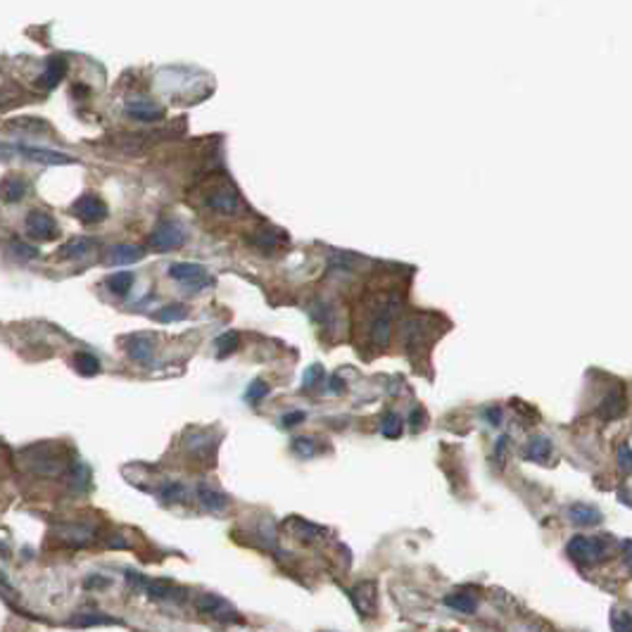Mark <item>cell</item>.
Returning <instances> with one entry per match:
<instances>
[{"instance_id": "3957f363", "label": "cell", "mask_w": 632, "mask_h": 632, "mask_svg": "<svg viewBox=\"0 0 632 632\" xmlns=\"http://www.w3.org/2000/svg\"><path fill=\"white\" fill-rule=\"evenodd\" d=\"M195 609L200 613L210 615L214 620H221V623H240V613L235 611L226 599L219 597V594H210V592L200 594V597L195 599Z\"/></svg>"}, {"instance_id": "6da1fadb", "label": "cell", "mask_w": 632, "mask_h": 632, "mask_svg": "<svg viewBox=\"0 0 632 632\" xmlns=\"http://www.w3.org/2000/svg\"><path fill=\"white\" fill-rule=\"evenodd\" d=\"M200 192V202L205 210H210L214 214H221V217H240L245 214V202L240 200V192L233 186V181L226 174H212L205 184H200L195 188Z\"/></svg>"}, {"instance_id": "1f68e13d", "label": "cell", "mask_w": 632, "mask_h": 632, "mask_svg": "<svg viewBox=\"0 0 632 632\" xmlns=\"http://www.w3.org/2000/svg\"><path fill=\"white\" fill-rule=\"evenodd\" d=\"M10 250H12V255L17 257V259H36V257L41 255L39 248H31V245L21 243V240H12V243H10Z\"/></svg>"}, {"instance_id": "4fadbf2b", "label": "cell", "mask_w": 632, "mask_h": 632, "mask_svg": "<svg viewBox=\"0 0 632 632\" xmlns=\"http://www.w3.org/2000/svg\"><path fill=\"white\" fill-rule=\"evenodd\" d=\"M152 350H155V342H152V337L150 335H146V333H141V335H133L131 340L126 342V352H128V357L133 359V362H138V364H152Z\"/></svg>"}, {"instance_id": "d6a6232c", "label": "cell", "mask_w": 632, "mask_h": 632, "mask_svg": "<svg viewBox=\"0 0 632 632\" xmlns=\"http://www.w3.org/2000/svg\"><path fill=\"white\" fill-rule=\"evenodd\" d=\"M324 366H319V364H314V366H309L307 371H304V376H302V385H304V390H312V388H316V385L324 380Z\"/></svg>"}, {"instance_id": "f546056e", "label": "cell", "mask_w": 632, "mask_h": 632, "mask_svg": "<svg viewBox=\"0 0 632 632\" xmlns=\"http://www.w3.org/2000/svg\"><path fill=\"white\" fill-rule=\"evenodd\" d=\"M269 395V385H266V380H253L248 388V393H245V399L250 402V404H257V402H261Z\"/></svg>"}, {"instance_id": "44dd1931", "label": "cell", "mask_w": 632, "mask_h": 632, "mask_svg": "<svg viewBox=\"0 0 632 632\" xmlns=\"http://www.w3.org/2000/svg\"><path fill=\"white\" fill-rule=\"evenodd\" d=\"M551 452H554V447H551V440L544 435H537L533 437L528 444H526V457L533 459V462H547L551 457Z\"/></svg>"}, {"instance_id": "d590c367", "label": "cell", "mask_w": 632, "mask_h": 632, "mask_svg": "<svg viewBox=\"0 0 632 632\" xmlns=\"http://www.w3.org/2000/svg\"><path fill=\"white\" fill-rule=\"evenodd\" d=\"M304 419H307V414L304 411H290V414H286L283 416V426L286 428H293V426H297V423H302Z\"/></svg>"}, {"instance_id": "ac0fdd59", "label": "cell", "mask_w": 632, "mask_h": 632, "mask_svg": "<svg viewBox=\"0 0 632 632\" xmlns=\"http://www.w3.org/2000/svg\"><path fill=\"white\" fill-rule=\"evenodd\" d=\"M95 245H98V243H95L93 238H72L67 245H62L60 253H57V257H60V259H79V257L88 255L90 250L95 248Z\"/></svg>"}, {"instance_id": "2e32d148", "label": "cell", "mask_w": 632, "mask_h": 632, "mask_svg": "<svg viewBox=\"0 0 632 632\" xmlns=\"http://www.w3.org/2000/svg\"><path fill=\"white\" fill-rule=\"evenodd\" d=\"M126 115L138 121H157L164 117V110L159 105L150 103V100H133L126 105Z\"/></svg>"}, {"instance_id": "e575fe53", "label": "cell", "mask_w": 632, "mask_h": 632, "mask_svg": "<svg viewBox=\"0 0 632 632\" xmlns=\"http://www.w3.org/2000/svg\"><path fill=\"white\" fill-rule=\"evenodd\" d=\"M618 468L625 471V473H632V447H628V444L618 447Z\"/></svg>"}, {"instance_id": "52a82bcc", "label": "cell", "mask_w": 632, "mask_h": 632, "mask_svg": "<svg viewBox=\"0 0 632 632\" xmlns=\"http://www.w3.org/2000/svg\"><path fill=\"white\" fill-rule=\"evenodd\" d=\"M128 580H131L133 587H143L148 597L157 599V602H162V599H181V590L169 580H148L141 573H128Z\"/></svg>"}, {"instance_id": "8d00e7d4", "label": "cell", "mask_w": 632, "mask_h": 632, "mask_svg": "<svg viewBox=\"0 0 632 632\" xmlns=\"http://www.w3.org/2000/svg\"><path fill=\"white\" fill-rule=\"evenodd\" d=\"M620 549H623V559H625V566L632 571V540H623V544H620Z\"/></svg>"}, {"instance_id": "7402d4cb", "label": "cell", "mask_w": 632, "mask_h": 632, "mask_svg": "<svg viewBox=\"0 0 632 632\" xmlns=\"http://www.w3.org/2000/svg\"><path fill=\"white\" fill-rule=\"evenodd\" d=\"M26 195V181L19 176H10L3 184V200L5 202H19Z\"/></svg>"}, {"instance_id": "4dcf8cb0", "label": "cell", "mask_w": 632, "mask_h": 632, "mask_svg": "<svg viewBox=\"0 0 632 632\" xmlns=\"http://www.w3.org/2000/svg\"><path fill=\"white\" fill-rule=\"evenodd\" d=\"M74 625H112V623H119L117 618H110V615H100V613H83L81 618H74Z\"/></svg>"}, {"instance_id": "4316f807", "label": "cell", "mask_w": 632, "mask_h": 632, "mask_svg": "<svg viewBox=\"0 0 632 632\" xmlns=\"http://www.w3.org/2000/svg\"><path fill=\"white\" fill-rule=\"evenodd\" d=\"M214 347H217V357H226L231 352L238 350V335L235 333H224L214 340Z\"/></svg>"}, {"instance_id": "74e56055", "label": "cell", "mask_w": 632, "mask_h": 632, "mask_svg": "<svg viewBox=\"0 0 632 632\" xmlns=\"http://www.w3.org/2000/svg\"><path fill=\"white\" fill-rule=\"evenodd\" d=\"M485 416H487V421H490L492 426H500V423H502V409H497V406H490V409L485 411Z\"/></svg>"}, {"instance_id": "f1b7e54d", "label": "cell", "mask_w": 632, "mask_h": 632, "mask_svg": "<svg viewBox=\"0 0 632 632\" xmlns=\"http://www.w3.org/2000/svg\"><path fill=\"white\" fill-rule=\"evenodd\" d=\"M611 628H613V632H632V615L628 611L613 609L611 611Z\"/></svg>"}, {"instance_id": "9c48e42d", "label": "cell", "mask_w": 632, "mask_h": 632, "mask_svg": "<svg viewBox=\"0 0 632 632\" xmlns=\"http://www.w3.org/2000/svg\"><path fill=\"white\" fill-rule=\"evenodd\" d=\"M169 276L179 283H186L192 290H202V288L212 286V278L205 274L200 264H171Z\"/></svg>"}, {"instance_id": "603a6c76", "label": "cell", "mask_w": 632, "mask_h": 632, "mask_svg": "<svg viewBox=\"0 0 632 632\" xmlns=\"http://www.w3.org/2000/svg\"><path fill=\"white\" fill-rule=\"evenodd\" d=\"M74 368H77L81 376H95V373H100V362H98V357L88 355V352H79V355L74 357Z\"/></svg>"}, {"instance_id": "e0dca14e", "label": "cell", "mask_w": 632, "mask_h": 632, "mask_svg": "<svg viewBox=\"0 0 632 632\" xmlns=\"http://www.w3.org/2000/svg\"><path fill=\"white\" fill-rule=\"evenodd\" d=\"M625 404H628V402H625V395L620 393V390H615V393H609L602 404H599V414H602L606 421L620 419L625 411Z\"/></svg>"}, {"instance_id": "484cf974", "label": "cell", "mask_w": 632, "mask_h": 632, "mask_svg": "<svg viewBox=\"0 0 632 632\" xmlns=\"http://www.w3.org/2000/svg\"><path fill=\"white\" fill-rule=\"evenodd\" d=\"M188 316V309L184 307V304H167L164 309H159L157 314H155V319L162 321V324H171V321H181Z\"/></svg>"}, {"instance_id": "5b68a950", "label": "cell", "mask_w": 632, "mask_h": 632, "mask_svg": "<svg viewBox=\"0 0 632 632\" xmlns=\"http://www.w3.org/2000/svg\"><path fill=\"white\" fill-rule=\"evenodd\" d=\"M186 243V231L176 221H162L150 235V248L157 253H169Z\"/></svg>"}, {"instance_id": "836d02e7", "label": "cell", "mask_w": 632, "mask_h": 632, "mask_svg": "<svg viewBox=\"0 0 632 632\" xmlns=\"http://www.w3.org/2000/svg\"><path fill=\"white\" fill-rule=\"evenodd\" d=\"M293 452H295L297 457H312V454H316V442L312 437H295Z\"/></svg>"}, {"instance_id": "d4e9b609", "label": "cell", "mask_w": 632, "mask_h": 632, "mask_svg": "<svg viewBox=\"0 0 632 632\" xmlns=\"http://www.w3.org/2000/svg\"><path fill=\"white\" fill-rule=\"evenodd\" d=\"M380 433H383V437L397 440V437L402 435V416L390 411V414L383 419V423H380Z\"/></svg>"}, {"instance_id": "9a60e30c", "label": "cell", "mask_w": 632, "mask_h": 632, "mask_svg": "<svg viewBox=\"0 0 632 632\" xmlns=\"http://www.w3.org/2000/svg\"><path fill=\"white\" fill-rule=\"evenodd\" d=\"M146 257V248L141 245H115L110 250V264L112 266H121V264H136Z\"/></svg>"}, {"instance_id": "ba28073f", "label": "cell", "mask_w": 632, "mask_h": 632, "mask_svg": "<svg viewBox=\"0 0 632 632\" xmlns=\"http://www.w3.org/2000/svg\"><path fill=\"white\" fill-rule=\"evenodd\" d=\"M72 214L83 224H98L107 217V205L100 197L95 195H81L77 202L72 205Z\"/></svg>"}, {"instance_id": "5bb4252c", "label": "cell", "mask_w": 632, "mask_h": 632, "mask_svg": "<svg viewBox=\"0 0 632 632\" xmlns=\"http://www.w3.org/2000/svg\"><path fill=\"white\" fill-rule=\"evenodd\" d=\"M569 521L580 528H592V526H599V523L604 521V516H602V511L592 504H571Z\"/></svg>"}, {"instance_id": "ffe728a7", "label": "cell", "mask_w": 632, "mask_h": 632, "mask_svg": "<svg viewBox=\"0 0 632 632\" xmlns=\"http://www.w3.org/2000/svg\"><path fill=\"white\" fill-rule=\"evenodd\" d=\"M197 497H200V502L205 504L210 511H224V508L228 506V500L226 495H221V492L212 490L210 485H197Z\"/></svg>"}, {"instance_id": "83f0119b", "label": "cell", "mask_w": 632, "mask_h": 632, "mask_svg": "<svg viewBox=\"0 0 632 632\" xmlns=\"http://www.w3.org/2000/svg\"><path fill=\"white\" fill-rule=\"evenodd\" d=\"M162 500L167 502V504H174V502H184L186 500V487L181 483H167L162 487Z\"/></svg>"}, {"instance_id": "8fae6325", "label": "cell", "mask_w": 632, "mask_h": 632, "mask_svg": "<svg viewBox=\"0 0 632 632\" xmlns=\"http://www.w3.org/2000/svg\"><path fill=\"white\" fill-rule=\"evenodd\" d=\"M14 150H17V155H21V157L31 159V162H39V164H52V167H57V164H72L74 162L69 155L57 152V150L31 148V146H14Z\"/></svg>"}, {"instance_id": "7a4b0ae2", "label": "cell", "mask_w": 632, "mask_h": 632, "mask_svg": "<svg viewBox=\"0 0 632 632\" xmlns=\"http://www.w3.org/2000/svg\"><path fill=\"white\" fill-rule=\"evenodd\" d=\"M611 544L613 540L609 535H599V537H587V535H575L571 537V542L566 544V551L575 564L580 566H592L599 561L609 559L611 554Z\"/></svg>"}, {"instance_id": "d6986e66", "label": "cell", "mask_w": 632, "mask_h": 632, "mask_svg": "<svg viewBox=\"0 0 632 632\" xmlns=\"http://www.w3.org/2000/svg\"><path fill=\"white\" fill-rule=\"evenodd\" d=\"M444 604H447L449 609H454V611L459 613H475V609H478V599L473 597V594H466V592H452L444 597Z\"/></svg>"}, {"instance_id": "30bf717a", "label": "cell", "mask_w": 632, "mask_h": 632, "mask_svg": "<svg viewBox=\"0 0 632 632\" xmlns=\"http://www.w3.org/2000/svg\"><path fill=\"white\" fill-rule=\"evenodd\" d=\"M350 599L355 604V609L359 611V615L364 618H371L378 611V590H376V582H362L357 585L355 590L350 592Z\"/></svg>"}, {"instance_id": "277c9868", "label": "cell", "mask_w": 632, "mask_h": 632, "mask_svg": "<svg viewBox=\"0 0 632 632\" xmlns=\"http://www.w3.org/2000/svg\"><path fill=\"white\" fill-rule=\"evenodd\" d=\"M24 231L29 238L39 240V243H46V240H55L57 235H60V226H57V221L46 210H34L26 214Z\"/></svg>"}, {"instance_id": "8992f818", "label": "cell", "mask_w": 632, "mask_h": 632, "mask_svg": "<svg viewBox=\"0 0 632 632\" xmlns=\"http://www.w3.org/2000/svg\"><path fill=\"white\" fill-rule=\"evenodd\" d=\"M48 452V444H36V447L26 449L24 457L29 459L31 468L41 475H57L64 471V462L62 457H55V454H46Z\"/></svg>"}, {"instance_id": "cb8c5ba5", "label": "cell", "mask_w": 632, "mask_h": 632, "mask_svg": "<svg viewBox=\"0 0 632 632\" xmlns=\"http://www.w3.org/2000/svg\"><path fill=\"white\" fill-rule=\"evenodd\" d=\"M107 286H110V290L115 293V295H126L133 286V274L131 271H117V274H112L107 278Z\"/></svg>"}, {"instance_id": "7c38bea8", "label": "cell", "mask_w": 632, "mask_h": 632, "mask_svg": "<svg viewBox=\"0 0 632 632\" xmlns=\"http://www.w3.org/2000/svg\"><path fill=\"white\" fill-rule=\"evenodd\" d=\"M64 74H67V57L64 55L48 57L46 69H43V74H41V86L46 90H52L64 79Z\"/></svg>"}]
</instances>
